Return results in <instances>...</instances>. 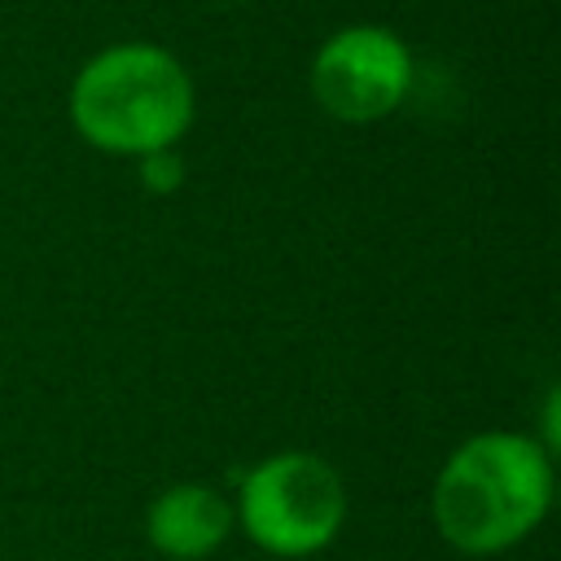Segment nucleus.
<instances>
[{
    "label": "nucleus",
    "mask_w": 561,
    "mask_h": 561,
    "mask_svg": "<svg viewBox=\"0 0 561 561\" xmlns=\"http://www.w3.org/2000/svg\"><path fill=\"white\" fill-rule=\"evenodd\" d=\"M66 110L83 145L114 158H145L188 136L197 118V88L167 44L118 39L75 70Z\"/></svg>",
    "instance_id": "f257e3e1"
},
{
    "label": "nucleus",
    "mask_w": 561,
    "mask_h": 561,
    "mask_svg": "<svg viewBox=\"0 0 561 561\" xmlns=\"http://www.w3.org/2000/svg\"><path fill=\"white\" fill-rule=\"evenodd\" d=\"M232 530V500H224L210 482H171L145 508V539L167 561H202Z\"/></svg>",
    "instance_id": "39448f33"
},
{
    "label": "nucleus",
    "mask_w": 561,
    "mask_h": 561,
    "mask_svg": "<svg viewBox=\"0 0 561 561\" xmlns=\"http://www.w3.org/2000/svg\"><path fill=\"white\" fill-rule=\"evenodd\" d=\"M552 504V451L535 434L486 430L465 438L438 469L430 513L438 535L465 557L522 543Z\"/></svg>",
    "instance_id": "f03ea898"
},
{
    "label": "nucleus",
    "mask_w": 561,
    "mask_h": 561,
    "mask_svg": "<svg viewBox=\"0 0 561 561\" xmlns=\"http://www.w3.org/2000/svg\"><path fill=\"white\" fill-rule=\"evenodd\" d=\"M136 167H140V184L149 188V193H175L180 184H184V158H180V145H171V149H153V153H145V158H136Z\"/></svg>",
    "instance_id": "423d86ee"
},
{
    "label": "nucleus",
    "mask_w": 561,
    "mask_h": 561,
    "mask_svg": "<svg viewBox=\"0 0 561 561\" xmlns=\"http://www.w3.org/2000/svg\"><path fill=\"white\" fill-rule=\"evenodd\" d=\"M232 522L267 557L324 552L346 522V482L320 451H272L241 473Z\"/></svg>",
    "instance_id": "7ed1b4c3"
},
{
    "label": "nucleus",
    "mask_w": 561,
    "mask_h": 561,
    "mask_svg": "<svg viewBox=\"0 0 561 561\" xmlns=\"http://www.w3.org/2000/svg\"><path fill=\"white\" fill-rule=\"evenodd\" d=\"M416 79L412 48L399 31L381 22H346L320 39L307 66L311 101L351 127L390 118Z\"/></svg>",
    "instance_id": "20e7f679"
}]
</instances>
